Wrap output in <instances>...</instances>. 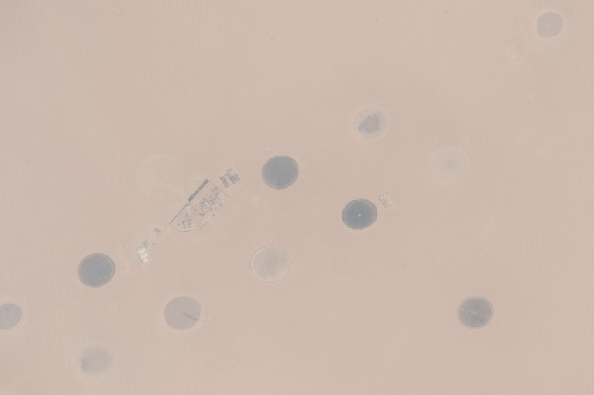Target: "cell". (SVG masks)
<instances>
[{
  "label": "cell",
  "instance_id": "cell-1",
  "mask_svg": "<svg viewBox=\"0 0 594 395\" xmlns=\"http://www.w3.org/2000/svg\"><path fill=\"white\" fill-rule=\"evenodd\" d=\"M290 256L282 247L267 246L259 249L251 261L254 275L260 281L273 283L284 278L290 269Z\"/></svg>",
  "mask_w": 594,
  "mask_h": 395
},
{
  "label": "cell",
  "instance_id": "cell-2",
  "mask_svg": "<svg viewBox=\"0 0 594 395\" xmlns=\"http://www.w3.org/2000/svg\"><path fill=\"white\" fill-rule=\"evenodd\" d=\"M115 271L113 260L107 255L97 253L85 257L78 267V276L85 285L97 288L110 281Z\"/></svg>",
  "mask_w": 594,
  "mask_h": 395
},
{
  "label": "cell",
  "instance_id": "cell-3",
  "mask_svg": "<svg viewBox=\"0 0 594 395\" xmlns=\"http://www.w3.org/2000/svg\"><path fill=\"white\" fill-rule=\"evenodd\" d=\"M201 306L192 297L180 296L171 300L164 308V318L171 328L187 330L198 321Z\"/></svg>",
  "mask_w": 594,
  "mask_h": 395
},
{
  "label": "cell",
  "instance_id": "cell-4",
  "mask_svg": "<svg viewBox=\"0 0 594 395\" xmlns=\"http://www.w3.org/2000/svg\"><path fill=\"white\" fill-rule=\"evenodd\" d=\"M296 161L287 156H277L270 158L263 166L261 177L269 187L282 190L291 186L298 176Z\"/></svg>",
  "mask_w": 594,
  "mask_h": 395
},
{
  "label": "cell",
  "instance_id": "cell-5",
  "mask_svg": "<svg viewBox=\"0 0 594 395\" xmlns=\"http://www.w3.org/2000/svg\"><path fill=\"white\" fill-rule=\"evenodd\" d=\"M493 315L491 303L485 298L475 297L465 300L459 306L458 317L469 328H480L487 325Z\"/></svg>",
  "mask_w": 594,
  "mask_h": 395
},
{
  "label": "cell",
  "instance_id": "cell-6",
  "mask_svg": "<svg viewBox=\"0 0 594 395\" xmlns=\"http://www.w3.org/2000/svg\"><path fill=\"white\" fill-rule=\"evenodd\" d=\"M377 218L375 205L365 199L349 202L342 213V220L348 228L362 230L372 225Z\"/></svg>",
  "mask_w": 594,
  "mask_h": 395
},
{
  "label": "cell",
  "instance_id": "cell-7",
  "mask_svg": "<svg viewBox=\"0 0 594 395\" xmlns=\"http://www.w3.org/2000/svg\"><path fill=\"white\" fill-rule=\"evenodd\" d=\"M563 19L555 12H547L539 17L537 21V31L542 38L557 36L562 30Z\"/></svg>",
  "mask_w": 594,
  "mask_h": 395
},
{
  "label": "cell",
  "instance_id": "cell-8",
  "mask_svg": "<svg viewBox=\"0 0 594 395\" xmlns=\"http://www.w3.org/2000/svg\"><path fill=\"white\" fill-rule=\"evenodd\" d=\"M106 356L100 349H91L82 357V366L85 371L97 373L103 369Z\"/></svg>",
  "mask_w": 594,
  "mask_h": 395
},
{
  "label": "cell",
  "instance_id": "cell-9",
  "mask_svg": "<svg viewBox=\"0 0 594 395\" xmlns=\"http://www.w3.org/2000/svg\"><path fill=\"white\" fill-rule=\"evenodd\" d=\"M22 317L21 308L11 304H6L1 307V328L8 329L19 323Z\"/></svg>",
  "mask_w": 594,
  "mask_h": 395
}]
</instances>
